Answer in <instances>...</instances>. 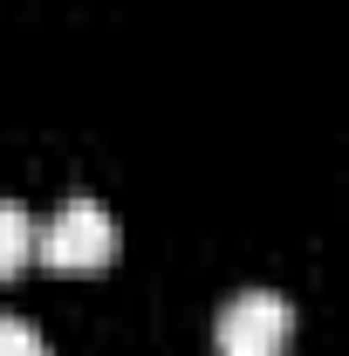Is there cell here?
<instances>
[{
  "label": "cell",
  "mask_w": 349,
  "mask_h": 356,
  "mask_svg": "<svg viewBox=\"0 0 349 356\" xmlns=\"http://www.w3.org/2000/svg\"><path fill=\"white\" fill-rule=\"evenodd\" d=\"M0 356H48V343H42V329H35V322L0 315Z\"/></svg>",
  "instance_id": "277c9868"
},
{
  "label": "cell",
  "mask_w": 349,
  "mask_h": 356,
  "mask_svg": "<svg viewBox=\"0 0 349 356\" xmlns=\"http://www.w3.org/2000/svg\"><path fill=\"white\" fill-rule=\"evenodd\" d=\"M35 261L55 274H103L117 261V220L89 192H76L48 226H35Z\"/></svg>",
  "instance_id": "6da1fadb"
},
{
  "label": "cell",
  "mask_w": 349,
  "mask_h": 356,
  "mask_svg": "<svg viewBox=\"0 0 349 356\" xmlns=\"http://www.w3.org/2000/svg\"><path fill=\"white\" fill-rule=\"evenodd\" d=\"M288 336H295V309L281 295H267V288H247L240 302L219 309L213 343H219V356H281Z\"/></svg>",
  "instance_id": "7a4b0ae2"
},
{
  "label": "cell",
  "mask_w": 349,
  "mask_h": 356,
  "mask_svg": "<svg viewBox=\"0 0 349 356\" xmlns=\"http://www.w3.org/2000/svg\"><path fill=\"white\" fill-rule=\"evenodd\" d=\"M28 261H35V220H28V206L0 199V281H14Z\"/></svg>",
  "instance_id": "3957f363"
}]
</instances>
